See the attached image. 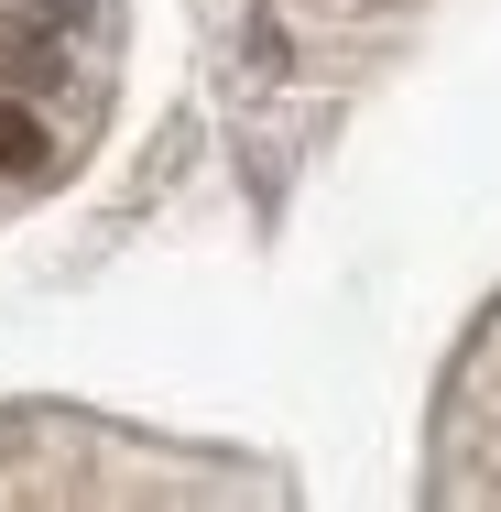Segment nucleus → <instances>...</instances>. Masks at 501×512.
Returning a JSON list of instances; mask_svg holds the SVG:
<instances>
[{"label":"nucleus","instance_id":"obj_1","mask_svg":"<svg viewBox=\"0 0 501 512\" xmlns=\"http://www.w3.org/2000/svg\"><path fill=\"white\" fill-rule=\"evenodd\" d=\"M66 77V44H55V22L44 11H0V88H55Z\"/></svg>","mask_w":501,"mask_h":512},{"label":"nucleus","instance_id":"obj_2","mask_svg":"<svg viewBox=\"0 0 501 512\" xmlns=\"http://www.w3.org/2000/svg\"><path fill=\"white\" fill-rule=\"evenodd\" d=\"M44 153H55V131L22 99H0V175H44Z\"/></svg>","mask_w":501,"mask_h":512},{"label":"nucleus","instance_id":"obj_3","mask_svg":"<svg viewBox=\"0 0 501 512\" xmlns=\"http://www.w3.org/2000/svg\"><path fill=\"white\" fill-rule=\"evenodd\" d=\"M251 66H262V77H284V66H295V44H284V22H273V11L251 22Z\"/></svg>","mask_w":501,"mask_h":512},{"label":"nucleus","instance_id":"obj_4","mask_svg":"<svg viewBox=\"0 0 501 512\" xmlns=\"http://www.w3.org/2000/svg\"><path fill=\"white\" fill-rule=\"evenodd\" d=\"M33 11H44V22H77V11H88V0H33Z\"/></svg>","mask_w":501,"mask_h":512}]
</instances>
